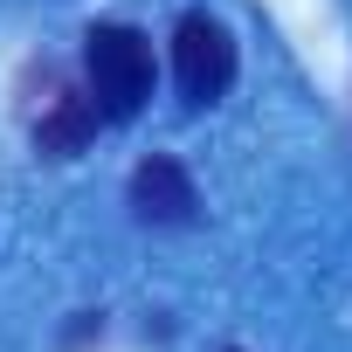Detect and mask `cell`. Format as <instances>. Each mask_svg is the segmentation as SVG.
Returning <instances> with one entry per match:
<instances>
[{
	"mask_svg": "<svg viewBox=\"0 0 352 352\" xmlns=\"http://www.w3.org/2000/svg\"><path fill=\"white\" fill-rule=\"evenodd\" d=\"M83 76L97 118H138L152 97V42L124 21H97L83 35Z\"/></svg>",
	"mask_w": 352,
	"mask_h": 352,
	"instance_id": "6da1fadb",
	"label": "cell"
},
{
	"mask_svg": "<svg viewBox=\"0 0 352 352\" xmlns=\"http://www.w3.org/2000/svg\"><path fill=\"white\" fill-rule=\"evenodd\" d=\"M173 76H180L187 104H214L235 83V42L214 14H180V28H173Z\"/></svg>",
	"mask_w": 352,
	"mask_h": 352,
	"instance_id": "7a4b0ae2",
	"label": "cell"
},
{
	"mask_svg": "<svg viewBox=\"0 0 352 352\" xmlns=\"http://www.w3.org/2000/svg\"><path fill=\"white\" fill-rule=\"evenodd\" d=\"M131 214L152 221V228H187V221L201 214V194H194V180H187V166L166 159V152L138 159V166H131Z\"/></svg>",
	"mask_w": 352,
	"mask_h": 352,
	"instance_id": "3957f363",
	"label": "cell"
},
{
	"mask_svg": "<svg viewBox=\"0 0 352 352\" xmlns=\"http://www.w3.org/2000/svg\"><path fill=\"white\" fill-rule=\"evenodd\" d=\"M90 138H97V104L90 97H56L49 118L35 124V152H49V159H76Z\"/></svg>",
	"mask_w": 352,
	"mask_h": 352,
	"instance_id": "277c9868",
	"label": "cell"
},
{
	"mask_svg": "<svg viewBox=\"0 0 352 352\" xmlns=\"http://www.w3.org/2000/svg\"><path fill=\"white\" fill-rule=\"evenodd\" d=\"M228 352H242V345H228Z\"/></svg>",
	"mask_w": 352,
	"mask_h": 352,
	"instance_id": "5b68a950",
	"label": "cell"
}]
</instances>
